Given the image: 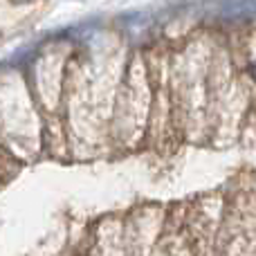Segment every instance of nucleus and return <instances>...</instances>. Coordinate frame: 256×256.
Returning <instances> with one entry per match:
<instances>
[{"label":"nucleus","mask_w":256,"mask_h":256,"mask_svg":"<svg viewBox=\"0 0 256 256\" xmlns=\"http://www.w3.org/2000/svg\"><path fill=\"white\" fill-rule=\"evenodd\" d=\"M14 162H16V160L12 158V155L7 153V150L2 148V146H0V184H2L4 180H7L9 176H12V166H14Z\"/></svg>","instance_id":"obj_2"},{"label":"nucleus","mask_w":256,"mask_h":256,"mask_svg":"<svg viewBox=\"0 0 256 256\" xmlns=\"http://www.w3.org/2000/svg\"><path fill=\"white\" fill-rule=\"evenodd\" d=\"M153 110V79H150L148 61L142 52L132 54L122 76L117 102L112 110L110 140L117 148H135L146 137V128L150 126Z\"/></svg>","instance_id":"obj_1"}]
</instances>
